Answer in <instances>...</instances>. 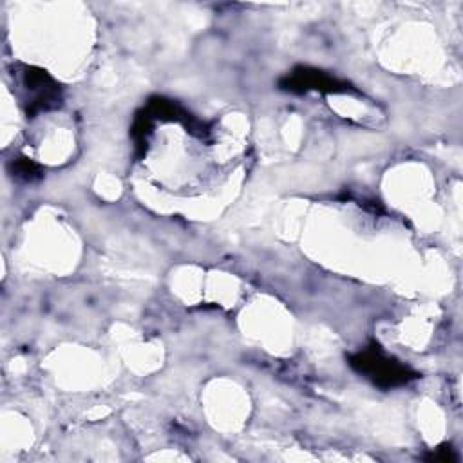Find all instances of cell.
<instances>
[{
    "instance_id": "cell-1",
    "label": "cell",
    "mask_w": 463,
    "mask_h": 463,
    "mask_svg": "<svg viewBox=\"0 0 463 463\" xmlns=\"http://www.w3.org/2000/svg\"><path fill=\"white\" fill-rule=\"evenodd\" d=\"M353 364L382 386H398V384L407 382L406 367L386 359L382 353L369 351V353L360 355L359 359H355Z\"/></svg>"
},
{
    "instance_id": "cell-2",
    "label": "cell",
    "mask_w": 463,
    "mask_h": 463,
    "mask_svg": "<svg viewBox=\"0 0 463 463\" xmlns=\"http://www.w3.org/2000/svg\"><path fill=\"white\" fill-rule=\"evenodd\" d=\"M431 459H435V462H454L456 454H452V449H438V451L435 452V454L431 456Z\"/></svg>"
}]
</instances>
